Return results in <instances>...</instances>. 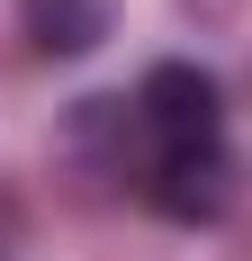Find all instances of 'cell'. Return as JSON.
<instances>
[{
    "label": "cell",
    "mask_w": 252,
    "mask_h": 261,
    "mask_svg": "<svg viewBox=\"0 0 252 261\" xmlns=\"http://www.w3.org/2000/svg\"><path fill=\"white\" fill-rule=\"evenodd\" d=\"M117 9L126 0H18V36L45 63H81V54H99L117 36Z\"/></svg>",
    "instance_id": "3957f363"
},
{
    "label": "cell",
    "mask_w": 252,
    "mask_h": 261,
    "mask_svg": "<svg viewBox=\"0 0 252 261\" xmlns=\"http://www.w3.org/2000/svg\"><path fill=\"white\" fill-rule=\"evenodd\" d=\"M135 117H144V135L162 153H189V144H216L225 90H216V72H198V63H153V72L135 81Z\"/></svg>",
    "instance_id": "6da1fadb"
},
{
    "label": "cell",
    "mask_w": 252,
    "mask_h": 261,
    "mask_svg": "<svg viewBox=\"0 0 252 261\" xmlns=\"http://www.w3.org/2000/svg\"><path fill=\"white\" fill-rule=\"evenodd\" d=\"M144 198H153V216H171V225H216V216L234 207V162H225V144L153 153V171H144Z\"/></svg>",
    "instance_id": "7a4b0ae2"
}]
</instances>
